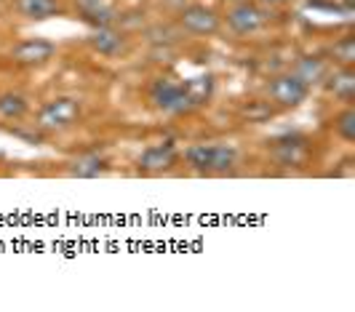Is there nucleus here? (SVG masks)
<instances>
[{
    "instance_id": "obj_2",
    "label": "nucleus",
    "mask_w": 355,
    "mask_h": 312,
    "mask_svg": "<svg viewBox=\"0 0 355 312\" xmlns=\"http://www.w3.org/2000/svg\"><path fill=\"white\" fill-rule=\"evenodd\" d=\"M78 118H80V102L72 96H56L40 107L35 125L46 134H59V131L72 128Z\"/></svg>"
},
{
    "instance_id": "obj_21",
    "label": "nucleus",
    "mask_w": 355,
    "mask_h": 312,
    "mask_svg": "<svg viewBox=\"0 0 355 312\" xmlns=\"http://www.w3.org/2000/svg\"><path fill=\"white\" fill-rule=\"evenodd\" d=\"M262 3H267V6H281V3H288V0H262Z\"/></svg>"
},
{
    "instance_id": "obj_17",
    "label": "nucleus",
    "mask_w": 355,
    "mask_h": 312,
    "mask_svg": "<svg viewBox=\"0 0 355 312\" xmlns=\"http://www.w3.org/2000/svg\"><path fill=\"white\" fill-rule=\"evenodd\" d=\"M294 72L302 78L307 86H318V83H323V78L329 75V64L323 59H318V56H307V59H302L297 64Z\"/></svg>"
},
{
    "instance_id": "obj_11",
    "label": "nucleus",
    "mask_w": 355,
    "mask_h": 312,
    "mask_svg": "<svg viewBox=\"0 0 355 312\" xmlns=\"http://www.w3.org/2000/svg\"><path fill=\"white\" fill-rule=\"evenodd\" d=\"M11 3L19 17L30 19V21H43V19L59 17L64 11L62 0H11Z\"/></svg>"
},
{
    "instance_id": "obj_4",
    "label": "nucleus",
    "mask_w": 355,
    "mask_h": 312,
    "mask_svg": "<svg viewBox=\"0 0 355 312\" xmlns=\"http://www.w3.org/2000/svg\"><path fill=\"white\" fill-rule=\"evenodd\" d=\"M267 96L270 102L278 104L281 110H294L310 96V86L304 83L297 72H284V75H275L267 86Z\"/></svg>"
},
{
    "instance_id": "obj_14",
    "label": "nucleus",
    "mask_w": 355,
    "mask_h": 312,
    "mask_svg": "<svg viewBox=\"0 0 355 312\" xmlns=\"http://www.w3.org/2000/svg\"><path fill=\"white\" fill-rule=\"evenodd\" d=\"M80 14L86 21H91L94 27H105L115 21V8H112V0H75Z\"/></svg>"
},
{
    "instance_id": "obj_8",
    "label": "nucleus",
    "mask_w": 355,
    "mask_h": 312,
    "mask_svg": "<svg viewBox=\"0 0 355 312\" xmlns=\"http://www.w3.org/2000/svg\"><path fill=\"white\" fill-rule=\"evenodd\" d=\"M53 51L56 49H53L51 40H46V37H27V40L17 43L8 56L17 62L19 67H43V64H49L53 59Z\"/></svg>"
},
{
    "instance_id": "obj_15",
    "label": "nucleus",
    "mask_w": 355,
    "mask_h": 312,
    "mask_svg": "<svg viewBox=\"0 0 355 312\" xmlns=\"http://www.w3.org/2000/svg\"><path fill=\"white\" fill-rule=\"evenodd\" d=\"M182 86H184V91H187V96H190L193 107H200V104L211 102L216 80H214V75L203 72V75H196V78H187Z\"/></svg>"
},
{
    "instance_id": "obj_19",
    "label": "nucleus",
    "mask_w": 355,
    "mask_h": 312,
    "mask_svg": "<svg viewBox=\"0 0 355 312\" xmlns=\"http://www.w3.org/2000/svg\"><path fill=\"white\" fill-rule=\"evenodd\" d=\"M334 131H337L339 139L355 141V110L353 107H345L337 118H334Z\"/></svg>"
},
{
    "instance_id": "obj_6",
    "label": "nucleus",
    "mask_w": 355,
    "mask_h": 312,
    "mask_svg": "<svg viewBox=\"0 0 355 312\" xmlns=\"http://www.w3.org/2000/svg\"><path fill=\"white\" fill-rule=\"evenodd\" d=\"M267 24L265 8L257 6L254 0H243V3H232L227 8V27L235 35H254L259 33Z\"/></svg>"
},
{
    "instance_id": "obj_10",
    "label": "nucleus",
    "mask_w": 355,
    "mask_h": 312,
    "mask_svg": "<svg viewBox=\"0 0 355 312\" xmlns=\"http://www.w3.org/2000/svg\"><path fill=\"white\" fill-rule=\"evenodd\" d=\"M67 173L72 179H99V176L110 173V163L96 153H86V155L72 157L67 163Z\"/></svg>"
},
{
    "instance_id": "obj_16",
    "label": "nucleus",
    "mask_w": 355,
    "mask_h": 312,
    "mask_svg": "<svg viewBox=\"0 0 355 312\" xmlns=\"http://www.w3.org/2000/svg\"><path fill=\"white\" fill-rule=\"evenodd\" d=\"M30 112V102L17 94V91H6V94H0V118L3 121H21L24 115Z\"/></svg>"
},
{
    "instance_id": "obj_20",
    "label": "nucleus",
    "mask_w": 355,
    "mask_h": 312,
    "mask_svg": "<svg viewBox=\"0 0 355 312\" xmlns=\"http://www.w3.org/2000/svg\"><path fill=\"white\" fill-rule=\"evenodd\" d=\"M243 118H249V123H262L272 115V107L267 102H249L243 110H241Z\"/></svg>"
},
{
    "instance_id": "obj_7",
    "label": "nucleus",
    "mask_w": 355,
    "mask_h": 312,
    "mask_svg": "<svg viewBox=\"0 0 355 312\" xmlns=\"http://www.w3.org/2000/svg\"><path fill=\"white\" fill-rule=\"evenodd\" d=\"M179 24L182 30L190 35H200V37H209V35H216L222 21L216 17V11L209 8V6H200V3H193V6H184L179 11Z\"/></svg>"
},
{
    "instance_id": "obj_18",
    "label": "nucleus",
    "mask_w": 355,
    "mask_h": 312,
    "mask_svg": "<svg viewBox=\"0 0 355 312\" xmlns=\"http://www.w3.org/2000/svg\"><path fill=\"white\" fill-rule=\"evenodd\" d=\"M331 59L337 62L339 67H353L355 64V37L353 35L339 37L337 43L331 46Z\"/></svg>"
},
{
    "instance_id": "obj_5",
    "label": "nucleus",
    "mask_w": 355,
    "mask_h": 312,
    "mask_svg": "<svg viewBox=\"0 0 355 312\" xmlns=\"http://www.w3.org/2000/svg\"><path fill=\"white\" fill-rule=\"evenodd\" d=\"M179 150L174 144L163 141V144H153L147 147L142 155L137 157V171L142 176H160V173H168L177 168L179 163Z\"/></svg>"
},
{
    "instance_id": "obj_22",
    "label": "nucleus",
    "mask_w": 355,
    "mask_h": 312,
    "mask_svg": "<svg viewBox=\"0 0 355 312\" xmlns=\"http://www.w3.org/2000/svg\"><path fill=\"white\" fill-rule=\"evenodd\" d=\"M232 3H243V0H232Z\"/></svg>"
},
{
    "instance_id": "obj_9",
    "label": "nucleus",
    "mask_w": 355,
    "mask_h": 312,
    "mask_svg": "<svg viewBox=\"0 0 355 312\" xmlns=\"http://www.w3.org/2000/svg\"><path fill=\"white\" fill-rule=\"evenodd\" d=\"M91 49L102 56H118V53L125 51V35L112 27V24H105V27H94L89 35Z\"/></svg>"
},
{
    "instance_id": "obj_12",
    "label": "nucleus",
    "mask_w": 355,
    "mask_h": 312,
    "mask_svg": "<svg viewBox=\"0 0 355 312\" xmlns=\"http://www.w3.org/2000/svg\"><path fill=\"white\" fill-rule=\"evenodd\" d=\"M323 86L331 96H337L342 102H353L355 96V72L353 67H339L334 72H329L323 78Z\"/></svg>"
},
{
    "instance_id": "obj_13",
    "label": "nucleus",
    "mask_w": 355,
    "mask_h": 312,
    "mask_svg": "<svg viewBox=\"0 0 355 312\" xmlns=\"http://www.w3.org/2000/svg\"><path fill=\"white\" fill-rule=\"evenodd\" d=\"M272 144H275V155L284 166H304L307 163V139L284 137Z\"/></svg>"
},
{
    "instance_id": "obj_1",
    "label": "nucleus",
    "mask_w": 355,
    "mask_h": 312,
    "mask_svg": "<svg viewBox=\"0 0 355 312\" xmlns=\"http://www.w3.org/2000/svg\"><path fill=\"white\" fill-rule=\"evenodd\" d=\"M187 168L203 176H222L235 171L238 166V150L232 144H190L184 150Z\"/></svg>"
},
{
    "instance_id": "obj_3",
    "label": "nucleus",
    "mask_w": 355,
    "mask_h": 312,
    "mask_svg": "<svg viewBox=\"0 0 355 312\" xmlns=\"http://www.w3.org/2000/svg\"><path fill=\"white\" fill-rule=\"evenodd\" d=\"M150 102L158 107L166 115H184L190 110H196L184 86L174 78H158L150 88Z\"/></svg>"
}]
</instances>
